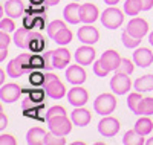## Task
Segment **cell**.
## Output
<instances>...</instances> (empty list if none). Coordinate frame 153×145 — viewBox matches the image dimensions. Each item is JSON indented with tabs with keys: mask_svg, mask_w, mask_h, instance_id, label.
<instances>
[{
	"mask_svg": "<svg viewBox=\"0 0 153 145\" xmlns=\"http://www.w3.org/2000/svg\"><path fill=\"white\" fill-rule=\"evenodd\" d=\"M46 131L40 127H34L28 131V135H26V142L29 145H42L45 142V138H46Z\"/></svg>",
	"mask_w": 153,
	"mask_h": 145,
	"instance_id": "21",
	"label": "cell"
},
{
	"mask_svg": "<svg viewBox=\"0 0 153 145\" xmlns=\"http://www.w3.org/2000/svg\"><path fill=\"white\" fill-rule=\"evenodd\" d=\"M31 37H32V31L23 26V28L16 29L14 38H12V40H14V43H16L17 47H20V49H29Z\"/></svg>",
	"mask_w": 153,
	"mask_h": 145,
	"instance_id": "15",
	"label": "cell"
},
{
	"mask_svg": "<svg viewBox=\"0 0 153 145\" xmlns=\"http://www.w3.org/2000/svg\"><path fill=\"white\" fill-rule=\"evenodd\" d=\"M45 93H46V92H45ZM45 93H43L42 90H34V92H31V95H29V96H31L35 102H40V101L45 99Z\"/></svg>",
	"mask_w": 153,
	"mask_h": 145,
	"instance_id": "43",
	"label": "cell"
},
{
	"mask_svg": "<svg viewBox=\"0 0 153 145\" xmlns=\"http://www.w3.org/2000/svg\"><path fill=\"white\" fill-rule=\"evenodd\" d=\"M149 41H150V44L153 46V32H152V34L149 35Z\"/></svg>",
	"mask_w": 153,
	"mask_h": 145,
	"instance_id": "53",
	"label": "cell"
},
{
	"mask_svg": "<svg viewBox=\"0 0 153 145\" xmlns=\"http://www.w3.org/2000/svg\"><path fill=\"white\" fill-rule=\"evenodd\" d=\"M63 28H66V24H65V21H61V20H54V21H51L49 24H48V35L54 40V37L63 29Z\"/></svg>",
	"mask_w": 153,
	"mask_h": 145,
	"instance_id": "31",
	"label": "cell"
},
{
	"mask_svg": "<svg viewBox=\"0 0 153 145\" xmlns=\"http://www.w3.org/2000/svg\"><path fill=\"white\" fill-rule=\"evenodd\" d=\"M141 101H143L141 92H133V93L129 95V98H127V105H129V109L132 110V113L138 115V107H139V104H141Z\"/></svg>",
	"mask_w": 153,
	"mask_h": 145,
	"instance_id": "27",
	"label": "cell"
},
{
	"mask_svg": "<svg viewBox=\"0 0 153 145\" xmlns=\"http://www.w3.org/2000/svg\"><path fill=\"white\" fill-rule=\"evenodd\" d=\"M132 87V81H130V76L127 73H120L117 72L115 76H112L110 80V89L115 95H126L127 92L130 90Z\"/></svg>",
	"mask_w": 153,
	"mask_h": 145,
	"instance_id": "5",
	"label": "cell"
},
{
	"mask_svg": "<svg viewBox=\"0 0 153 145\" xmlns=\"http://www.w3.org/2000/svg\"><path fill=\"white\" fill-rule=\"evenodd\" d=\"M8 55V47H0V61H5Z\"/></svg>",
	"mask_w": 153,
	"mask_h": 145,
	"instance_id": "47",
	"label": "cell"
},
{
	"mask_svg": "<svg viewBox=\"0 0 153 145\" xmlns=\"http://www.w3.org/2000/svg\"><path fill=\"white\" fill-rule=\"evenodd\" d=\"M8 125V118L5 116L3 112H0V130H3Z\"/></svg>",
	"mask_w": 153,
	"mask_h": 145,
	"instance_id": "45",
	"label": "cell"
},
{
	"mask_svg": "<svg viewBox=\"0 0 153 145\" xmlns=\"http://www.w3.org/2000/svg\"><path fill=\"white\" fill-rule=\"evenodd\" d=\"M138 115H144V116H150L153 115V98H143L141 104L138 107Z\"/></svg>",
	"mask_w": 153,
	"mask_h": 145,
	"instance_id": "29",
	"label": "cell"
},
{
	"mask_svg": "<svg viewBox=\"0 0 153 145\" xmlns=\"http://www.w3.org/2000/svg\"><path fill=\"white\" fill-rule=\"evenodd\" d=\"M49 124V130L52 131V133H55L57 136H66L71 133L72 130V119H69L68 115L65 116H58V118H54V119L48 121Z\"/></svg>",
	"mask_w": 153,
	"mask_h": 145,
	"instance_id": "4",
	"label": "cell"
},
{
	"mask_svg": "<svg viewBox=\"0 0 153 145\" xmlns=\"http://www.w3.org/2000/svg\"><path fill=\"white\" fill-rule=\"evenodd\" d=\"M63 17H65V20L71 24H76L80 23L81 18H80V5L78 3H69L65 11H63Z\"/></svg>",
	"mask_w": 153,
	"mask_h": 145,
	"instance_id": "20",
	"label": "cell"
},
{
	"mask_svg": "<svg viewBox=\"0 0 153 145\" xmlns=\"http://www.w3.org/2000/svg\"><path fill=\"white\" fill-rule=\"evenodd\" d=\"M71 119L75 125H78V127H86L89 122H91L92 119V115L89 110L83 109V107H75V110L72 112L71 115Z\"/></svg>",
	"mask_w": 153,
	"mask_h": 145,
	"instance_id": "18",
	"label": "cell"
},
{
	"mask_svg": "<svg viewBox=\"0 0 153 145\" xmlns=\"http://www.w3.org/2000/svg\"><path fill=\"white\" fill-rule=\"evenodd\" d=\"M68 101L74 105V107H83V105L89 101V93L87 90L80 87V86H75L74 89H71L68 92Z\"/></svg>",
	"mask_w": 153,
	"mask_h": 145,
	"instance_id": "8",
	"label": "cell"
},
{
	"mask_svg": "<svg viewBox=\"0 0 153 145\" xmlns=\"http://www.w3.org/2000/svg\"><path fill=\"white\" fill-rule=\"evenodd\" d=\"M45 70H51L54 67L52 66V60H51V52H45Z\"/></svg>",
	"mask_w": 153,
	"mask_h": 145,
	"instance_id": "44",
	"label": "cell"
},
{
	"mask_svg": "<svg viewBox=\"0 0 153 145\" xmlns=\"http://www.w3.org/2000/svg\"><path fill=\"white\" fill-rule=\"evenodd\" d=\"M17 60L20 61V64L23 66L25 69H26V72H31V54H20L17 57Z\"/></svg>",
	"mask_w": 153,
	"mask_h": 145,
	"instance_id": "40",
	"label": "cell"
},
{
	"mask_svg": "<svg viewBox=\"0 0 153 145\" xmlns=\"http://www.w3.org/2000/svg\"><path fill=\"white\" fill-rule=\"evenodd\" d=\"M45 75L46 73H42L40 70H32L29 73V83L32 86H43L45 84Z\"/></svg>",
	"mask_w": 153,
	"mask_h": 145,
	"instance_id": "35",
	"label": "cell"
},
{
	"mask_svg": "<svg viewBox=\"0 0 153 145\" xmlns=\"http://www.w3.org/2000/svg\"><path fill=\"white\" fill-rule=\"evenodd\" d=\"M43 47H45V38H43V35L38 34V32H32L31 43H29V49L34 50V52H40Z\"/></svg>",
	"mask_w": 153,
	"mask_h": 145,
	"instance_id": "28",
	"label": "cell"
},
{
	"mask_svg": "<svg viewBox=\"0 0 153 145\" xmlns=\"http://www.w3.org/2000/svg\"><path fill=\"white\" fill-rule=\"evenodd\" d=\"M66 80L74 86H80L86 81V70L81 67V64H72L66 70Z\"/></svg>",
	"mask_w": 153,
	"mask_h": 145,
	"instance_id": "9",
	"label": "cell"
},
{
	"mask_svg": "<svg viewBox=\"0 0 153 145\" xmlns=\"http://www.w3.org/2000/svg\"><path fill=\"white\" fill-rule=\"evenodd\" d=\"M133 69H135L133 63H132L129 58H123V60H121V63H120V66H118V69L115 70V72H120V73H127V75H130V73L133 72Z\"/></svg>",
	"mask_w": 153,
	"mask_h": 145,
	"instance_id": "34",
	"label": "cell"
},
{
	"mask_svg": "<svg viewBox=\"0 0 153 145\" xmlns=\"http://www.w3.org/2000/svg\"><path fill=\"white\" fill-rule=\"evenodd\" d=\"M98 131H100L101 136L112 138L120 131V121L107 115L106 118H103V119L98 122Z\"/></svg>",
	"mask_w": 153,
	"mask_h": 145,
	"instance_id": "6",
	"label": "cell"
},
{
	"mask_svg": "<svg viewBox=\"0 0 153 145\" xmlns=\"http://www.w3.org/2000/svg\"><path fill=\"white\" fill-rule=\"evenodd\" d=\"M74 2H78V0H74Z\"/></svg>",
	"mask_w": 153,
	"mask_h": 145,
	"instance_id": "54",
	"label": "cell"
},
{
	"mask_svg": "<svg viewBox=\"0 0 153 145\" xmlns=\"http://www.w3.org/2000/svg\"><path fill=\"white\" fill-rule=\"evenodd\" d=\"M31 3H34V5H42V3H45V0H31Z\"/></svg>",
	"mask_w": 153,
	"mask_h": 145,
	"instance_id": "51",
	"label": "cell"
},
{
	"mask_svg": "<svg viewBox=\"0 0 153 145\" xmlns=\"http://www.w3.org/2000/svg\"><path fill=\"white\" fill-rule=\"evenodd\" d=\"M78 38L84 44H94V43L98 41L100 32H98L97 28H94V26H91L89 23H86L84 26H81V28L78 29Z\"/></svg>",
	"mask_w": 153,
	"mask_h": 145,
	"instance_id": "12",
	"label": "cell"
},
{
	"mask_svg": "<svg viewBox=\"0 0 153 145\" xmlns=\"http://www.w3.org/2000/svg\"><path fill=\"white\" fill-rule=\"evenodd\" d=\"M6 73H8V72H6ZM6 73H5L3 69L0 70V83H2V84H5V75H6Z\"/></svg>",
	"mask_w": 153,
	"mask_h": 145,
	"instance_id": "49",
	"label": "cell"
},
{
	"mask_svg": "<svg viewBox=\"0 0 153 145\" xmlns=\"http://www.w3.org/2000/svg\"><path fill=\"white\" fill-rule=\"evenodd\" d=\"M126 31L129 32V34H132L133 37H136V38H143L147 34V31H149V24H147V21L144 18L135 17V18H132L129 21Z\"/></svg>",
	"mask_w": 153,
	"mask_h": 145,
	"instance_id": "10",
	"label": "cell"
},
{
	"mask_svg": "<svg viewBox=\"0 0 153 145\" xmlns=\"http://www.w3.org/2000/svg\"><path fill=\"white\" fill-rule=\"evenodd\" d=\"M80 18L83 23H94L98 18V8L94 3H84L80 6Z\"/></svg>",
	"mask_w": 153,
	"mask_h": 145,
	"instance_id": "17",
	"label": "cell"
},
{
	"mask_svg": "<svg viewBox=\"0 0 153 145\" xmlns=\"http://www.w3.org/2000/svg\"><path fill=\"white\" fill-rule=\"evenodd\" d=\"M60 0H45V5L46 6H54V5H58Z\"/></svg>",
	"mask_w": 153,
	"mask_h": 145,
	"instance_id": "48",
	"label": "cell"
},
{
	"mask_svg": "<svg viewBox=\"0 0 153 145\" xmlns=\"http://www.w3.org/2000/svg\"><path fill=\"white\" fill-rule=\"evenodd\" d=\"M65 144H66V139L63 136H57L52 131L46 135L45 142H43V145H65Z\"/></svg>",
	"mask_w": 153,
	"mask_h": 145,
	"instance_id": "33",
	"label": "cell"
},
{
	"mask_svg": "<svg viewBox=\"0 0 153 145\" xmlns=\"http://www.w3.org/2000/svg\"><path fill=\"white\" fill-rule=\"evenodd\" d=\"M146 144H147V145H153V138H149V139L146 141Z\"/></svg>",
	"mask_w": 153,
	"mask_h": 145,
	"instance_id": "52",
	"label": "cell"
},
{
	"mask_svg": "<svg viewBox=\"0 0 153 145\" xmlns=\"http://www.w3.org/2000/svg\"><path fill=\"white\" fill-rule=\"evenodd\" d=\"M135 130L138 131L139 135H143V136H147L152 133V130H153V121L150 119V118L144 116L141 118V119H138L136 124H135Z\"/></svg>",
	"mask_w": 153,
	"mask_h": 145,
	"instance_id": "25",
	"label": "cell"
},
{
	"mask_svg": "<svg viewBox=\"0 0 153 145\" xmlns=\"http://www.w3.org/2000/svg\"><path fill=\"white\" fill-rule=\"evenodd\" d=\"M141 3H143V11H149L153 6V0H141Z\"/></svg>",
	"mask_w": 153,
	"mask_h": 145,
	"instance_id": "46",
	"label": "cell"
},
{
	"mask_svg": "<svg viewBox=\"0 0 153 145\" xmlns=\"http://www.w3.org/2000/svg\"><path fill=\"white\" fill-rule=\"evenodd\" d=\"M66 115V110L61 107V105H55V107H51L46 113V121H51L54 118H58V116H65Z\"/></svg>",
	"mask_w": 153,
	"mask_h": 145,
	"instance_id": "38",
	"label": "cell"
},
{
	"mask_svg": "<svg viewBox=\"0 0 153 145\" xmlns=\"http://www.w3.org/2000/svg\"><path fill=\"white\" fill-rule=\"evenodd\" d=\"M43 90L46 92V95L52 99H61L66 95V87L60 81V78L54 73L48 72L45 75V84H43Z\"/></svg>",
	"mask_w": 153,
	"mask_h": 145,
	"instance_id": "1",
	"label": "cell"
},
{
	"mask_svg": "<svg viewBox=\"0 0 153 145\" xmlns=\"http://www.w3.org/2000/svg\"><path fill=\"white\" fill-rule=\"evenodd\" d=\"M100 18H101V23H103L104 28H107V29H118L120 26L123 24V21H124V14H123L121 9L115 8V6H110L101 14Z\"/></svg>",
	"mask_w": 153,
	"mask_h": 145,
	"instance_id": "2",
	"label": "cell"
},
{
	"mask_svg": "<svg viewBox=\"0 0 153 145\" xmlns=\"http://www.w3.org/2000/svg\"><path fill=\"white\" fill-rule=\"evenodd\" d=\"M135 90L136 92H152L153 90V75H144L139 76L135 81Z\"/></svg>",
	"mask_w": 153,
	"mask_h": 145,
	"instance_id": "22",
	"label": "cell"
},
{
	"mask_svg": "<svg viewBox=\"0 0 153 145\" xmlns=\"http://www.w3.org/2000/svg\"><path fill=\"white\" fill-rule=\"evenodd\" d=\"M31 69L32 70H40L45 69V55H31ZM31 70V72H32Z\"/></svg>",
	"mask_w": 153,
	"mask_h": 145,
	"instance_id": "36",
	"label": "cell"
},
{
	"mask_svg": "<svg viewBox=\"0 0 153 145\" xmlns=\"http://www.w3.org/2000/svg\"><path fill=\"white\" fill-rule=\"evenodd\" d=\"M6 72H8V75H9L11 78H19V76H23L25 73H28L26 69H25L23 66L20 64V61H19L17 58H14V60L9 61L8 67H6Z\"/></svg>",
	"mask_w": 153,
	"mask_h": 145,
	"instance_id": "24",
	"label": "cell"
},
{
	"mask_svg": "<svg viewBox=\"0 0 153 145\" xmlns=\"http://www.w3.org/2000/svg\"><path fill=\"white\" fill-rule=\"evenodd\" d=\"M109 69L106 67V64L101 61V60H98V61H95L94 63V73L97 75V76H101V78H104V76H107L109 75Z\"/></svg>",
	"mask_w": 153,
	"mask_h": 145,
	"instance_id": "37",
	"label": "cell"
},
{
	"mask_svg": "<svg viewBox=\"0 0 153 145\" xmlns=\"http://www.w3.org/2000/svg\"><path fill=\"white\" fill-rule=\"evenodd\" d=\"M20 95H22V87H19L14 83L2 84V87H0V99L3 102H8V104L16 102Z\"/></svg>",
	"mask_w": 153,
	"mask_h": 145,
	"instance_id": "7",
	"label": "cell"
},
{
	"mask_svg": "<svg viewBox=\"0 0 153 145\" xmlns=\"http://www.w3.org/2000/svg\"><path fill=\"white\" fill-rule=\"evenodd\" d=\"M51 60H52V66L57 69H65L71 61V52L65 47H60L55 50H51Z\"/></svg>",
	"mask_w": 153,
	"mask_h": 145,
	"instance_id": "11",
	"label": "cell"
},
{
	"mask_svg": "<svg viewBox=\"0 0 153 145\" xmlns=\"http://www.w3.org/2000/svg\"><path fill=\"white\" fill-rule=\"evenodd\" d=\"M133 61L139 67H149L153 63V52L149 47H138L133 52Z\"/></svg>",
	"mask_w": 153,
	"mask_h": 145,
	"instance_id": "14",
	"label": "cell"
},
{
	"mask_svg": "<svg viewBox=\"0 0 153 145\" xmlns=\"http://www.w3.org/2000/svg\"><path fill=\"white\" fill-rule=\"evenodd\" d=\"M11 43V38L8 35L6 31H0V47H8V44Z\"/></svg>",
	"mask_w": 153,
	"mask_h": 145,
	"instance_id": "41",
	"label": "cell"
},
{
	"mask_svg": "<svg viewBox=\"0 0 153 145\" xmlns=\"http://www.w3.org/2000/svg\"><path fill=\"white\" fill-rule=\"evenodd\" d=\"M123 142H124V145H143V144H146L144 136L139 135L135 128L126 131V135L123 138Z\"/></svg>",
	"mask_w": 153,
	"mask_h": 145,
	"instance_id": "23",
	"label": "cell"
},
{
	"mask_svg": "<svg viewBox=\"0 0 153 145\" xmlns=\"http://www.w3.org/2000/svg\"><path fill=\"white\" fill-rule=\"evenodd\" d=\"M0 144L2 145H16L17 142L11 135H2L0 136Z\"/></svg>",
	"mask_w": 153,
	"mask_h": 145,
	"instance_id": "42",
	"label": "cell"
},
{
	"mask_svg": "<svg viewBox=\"0 0 153 145\" xmlns=\"http://www.w3.org/2000/svg\"><path fill=\"white\" fill-rule=\"evenodd\" d=\"M5 12L11 18H20L25 12V5L22 0H8L5 3Z\"/></svg>",
	"mask_w": 153,
	"mask_h": 145,
	"instance_id": "19",
	"label": "cell"
},
{
	"mask_svg": "<svg viewBox=\"0 0 153 145\" xmlns=\"http://www.w3.org/2000/svg\"><path fill=\"white\" fill-rule=\"evenodd\" d=\"M118 2H120V0H104V3H107V5H110V6L117 5Z\"/></svg>",
	"mask_w": 153,
	"mask_h": 145,
	"instance_id": "50",
	"label": "cell"
},
{
	"mask_svg": "<svg viewBox=\"0 0 153 145\" xmlns=\"http://www.w3.org/2000/svg\"><path fill=\"white\" fill-rule=\"evenodd\" d=\"M121 40H123V44H124L126 47L133 49V47H138V46H139V43H141L143 38H136V37H133L132 34H129L127 31H124L123 35H121Z\"/></svg>",
	"mask_w": 153,
	"mask_h": 145,
	"instance_id": "30",
	"label": "cell"
},
{
	"mask_svg": "<svg viewBox=\"0 0 153 145\" xmlns=\"http://www.w3.org/2000/svg\"><path fill=\"white\" fill-rule=\"evenodd\" d=\"M94 109L98 115L107 116L117 109V98L112 93H101L94 102Z\"/></svg>",
	"mask_w": 153,
	"mask_h": 145,
	"instance_id": "3",
	"label": "cell"
},
{
	"mask_svg": "<svg viewBox=\"0 0 153 145\" xmlns=\"http://www.w3.org/2000/svg\"><path fill=\"white\" fill-rule=\"evenodd\" d=\"M0 31H6V32L16 31V23H14V20H12L11 17L2 18V21H0Z\"/></svg>",
	"mask_w": 153,
	"mask_h": 145,
	"instance_id": "39",
	"label": "cell"
},
{
	"mask_svg": "<svg viewBox=\"0 0 153 145\" xmlns=\"http://www.w3.org/2000/svg\"><path fill=\"white\" fill-rule=\"evenodd\" d=\"M54 40L58 43V44H68L72 41V31L68 29V28H63L55 37H54Z\"/></svg>",
	"mask_w": 153,
	"mask_h": 145,
	"instance_id": "32",
	"label": "cell"
},
{
	"mask_svg": "<svg viewBox=\"0 0 153 145\" xmlns=\"http://www.w3.org/2000/svg\"><path fill=\"white\" fill-rule=\"evenodd\" d=\"M143 11L141 0H126L124 3V12L127 16H138Z\"/></svg>",
	"mask_w": 153,
	"mask_h": 145,
	"instance_id": "26",
	"label": "cell"
},
{
	"mask_svg": "<svg viewBox=\"0 0 153 145\" xmlns=\"http://www.w3.org/2000/svg\"><path fill=\"white\" fill-rule=\"evenodd\" d=\"M75 60H76V63L81 64V66L92 64V61L95 60V49L91 47L89 44H84V46L78 47L76 52H75Z\"/></svg>",
	"mask_w": 153,
	"mask_h": 145,
	"instance_id": "13",
	"label": "cell"
},
{
	"mask_svg": "<svg viewBox=\"0 0 153 145\" xmlns=\"http://www.w3.org/2000/svg\"><path fill=\"white\" fill-rule=\"evenodd\" d=\"M100 60L103 61V63L106 64V67L112 72V70H117V69H118V66H120V63H121L123 58L120 57V54H118L117 50L109 49V50L103 52V55H101Z\"/></svg>",
	"mask_w": 153,
	"mask_h": 145,
	"instance_id": "16",
	"label": "cell"
}]
</instances>
